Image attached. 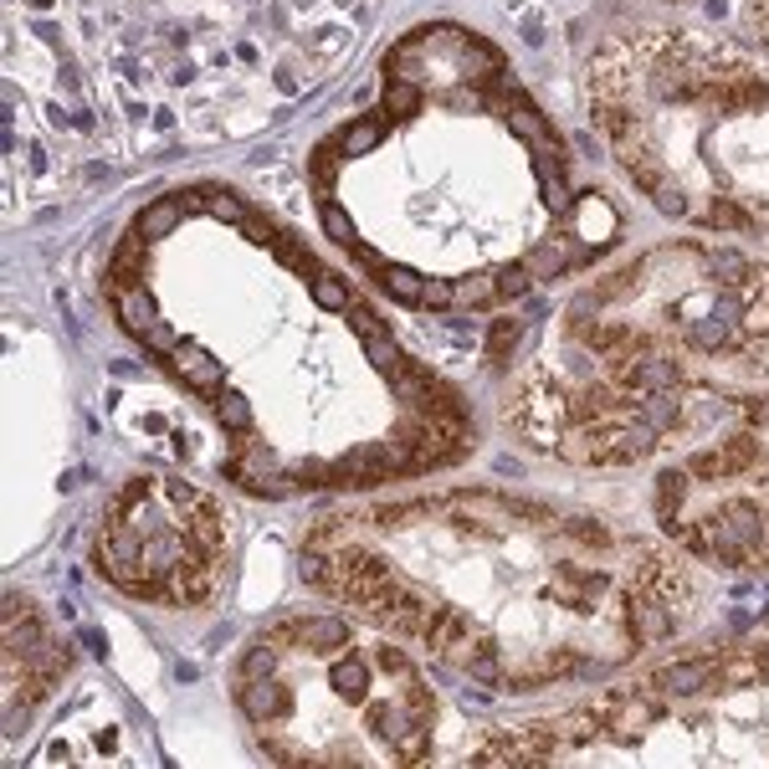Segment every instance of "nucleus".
Returning <instances> with one entry per match:
<instances>
[{
  "label": "nucleus",
  "instance_id": "8",
  "mask_svg": "<svg viewBox=\"0 0 769 769\" xmlns=\"http://www.w3.org/2000/svg\"><path fill=\"white\" fill-rule=\"evenodd\" d=\"M534 272L523 268V262H513V268L498 272V298H523V293H534Z\"/></svg>",
  "mask_w": 769,
  "mask_h": 769
},
{
  "label": "nucleus",
  "instance_id": "7",
  "mask_svg": "<svg viewBox=\"0 0 769 769\" xmlns=\"http://www.w3.org/2000/svg\"><path fill=\"white\" fill-rule=\"evenodd\" d=\"M318 211H323V232L334 236L339 247H350V251L359 247V232H354V221L344 216V205H339V201H323Z\"/></svg>",
  "mask_w": 769,
  "mask_h": 769
},
{
  "label": "nucleus",
  "instance_id": "2",
  "mask_svg": "<svg viewBox=\"0 0 769 769\" xmlns=\"http://www.w3.org/2000/svg\"><path fill=\"white\" fill-rule=\"evenodd\" d=\"M713 677H719V656H687V662L656 672V693L662 698H698L713 687Z\"/></svg>",
  "mask_w": 769,
  "mask_h": 769
},
{
  "label": "nucleus",
  "instance_id": "5",
  "mask_svg": "<svg viewBox=\"0 0 769 769\" xmlns=\"http://www.w3.org/2000/svg\"><path fill=\"white\" fill-rule=\"evenodd\" d=\"M375 277H380V287L390 293V298L401 303H416L421 308V287H426V277H416L411 268H395V262H384V268H375Z\"/></svg>",
  "mask_w": 769,
  "mask_h": 769
},
{
  "label": "nucleus",
  "instance_id": "4",
  "mask_svg": "<svg viewBox=\"0 0 769 769\" xmlns=\"http://www.w3.org/2000/svg\"><path fill=\"white\" fill-rule=\"evenodd\" d=\"M523 344V323H513V318H498L493 329H487V365L502 369L508 359H513V350Z\"/></svg>",
  "mask_w": 769,
  "mask_h": 769
},
{
  "label": "nucleus",
  "instance_id": "9",
  "mask_svg": "<svg viewBox=\"0 0 769 769\" xmlns=\"http://www.w3.org/2000/svg\"><path fill=\"white\" fill-rule=\"evenodd\" d=\"M421 308H436V313H441V308H457V287L452 283H426L421 287Z\"/></svg>",
  "mask_w": 769,
  "mask_h": 769
},
{
  "label": "nucleus",
  "instance_id": "6",
  "mask_svg": "<svg viewBox=\"0 0 769 769\" xmlns=\"http://www.w3.org/2000/svg\"><path fill=\"white\" fill-rule=\"evenodd\" d=\"M559 529H565V534L575 539L580 549H611V529H605L601 519H585V513H575V519H565Z\"/></svg>",
  "mask_w": 769,
  "mask_h": 769
},
{
  "label": "nucleus",
  "instance_id": "1",
  "mask_svg": "<svg viewBox=\"0 0 769 769\" xmlns=\"http://www.w3.org/2000/svg\"><path fill=\"white\" fill-rule=\"evenodd\" d=\"M165 359H169V369H175V375H180V380L196 390V395H205V401H216L221 390L232 384V380H226V365L216 359V350H211V344H201V339H180V344H175Z\"/></svg>",
  "mask_w": 769,
  "mask_h": 769
},
{
  "label": "nucleus",
  "instance_id": "3",
  "mask_svg": "<svg viewBox=\"0 0 769 769\" xmlns=\"http://www.w3.org/2000/svg\"><path fill=\"white\" fill-rule=\"evenodd\" d=\"M457 287V308H493L498 298V272H472V277H462Z\"/></svg>",
  "mask_w": 769,
  "mask_h": 769
}]
</instances>
